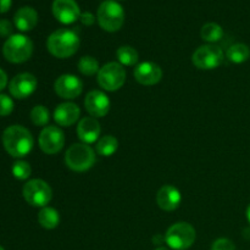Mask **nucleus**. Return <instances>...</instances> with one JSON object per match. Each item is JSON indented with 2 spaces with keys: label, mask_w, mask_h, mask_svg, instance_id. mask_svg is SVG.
I'll return each mask as SVG.
<instances>
[{
  "label": "nucleus",
  "mask_w": 250,
  "mask_h": 250,
  "mask_svg": "<svg viewBox=\"0 0 250 250\" xmlns=\"http://www.w3.org/2000/svg\"><path fill=\"white\" fill-rule=\"evenodd\" d=\"M33 137L31 132L20 125L7 127L2 133V146L14 158H23L33 148Z\"/></svg>",
  "instance_id": "f257e3e1"
},
{
  "label": "nucleus",
  "mask_w": 250,
  "mask_h": 250,
  "mask_svg": "<svg viewBox=\"0 0 250 250\" xmlns=\"http://www.w3.org/2000/svg\"><path fill=\"white\" fill-rule=\"evenodd\" d=\"M49 53L59 59H67L75 55L80 48V38L71 29H58L49 36L46 41Z\"/></svg>",
  "instance_id": "f03ea898"
},
{
  "label": "nucleus",
  "mask_w": 250,
  "mask_h": 250,
  "mask_svg": "<svg viewBox=\"0 0 250 250\" xmlns=\"http://www.w3.org/2000/svg\"><path fill=\"white\" fill-rule=\"evenodd\" d=\"M33 53V43L23 34H12L2 46V54L12 63H22L29 60Z\"/></svg>",
  "instance_id": "7ed1b4c3"
},
{
  "label": "nucleus",
  "mask_w": 250,
  "mask_h": 250,
  "mask_svg": "<svg viewBox=\"0 0 250 250\" xmlns=\"http://www.w3.org/2000/svg\"><path fill=\"white\" fill-rule=\"evenodd\" d=\"M65 163L72 171L84 172L94 165L95 153L88 144H72L65 154Z\"/></svg>",
  "instance_id": "20e7f679"
},
{
  "label": "nucleus",
  "mask_w": 250,
  "mask_h": 250,
  "mask_svg": "<svg viewBox=\"0 0 250 250\" xmlns=\"http://www.w3.org/2000/svg\"><path fill=\"white\" fill-rule=\"evenodd\" d=\"M98 22L106 32H116L125 22V11L119 2L114 0H105L98 9Z\"/></svg>",
  "instance_id": "39448f33"
},
{
  "label": "nucleus",
  "mask_w": 250,
  "mask_h": 250,
  "mask_svg": "<svg viewBox=\"0 0 250 250\" xmlns=\"http://www.w3.org/2000/svg\"><path fill=\"white\" fill-rule=\"evenodd\" d=\"M195 229L187 222H177L172 225L165 233V242L168 248L173 250H187L194 244Z\"/></svg>",
  "instance_id": "423d86ee"
},
{
  "label": "nucleus",
  "mask_w": 250,
  "mask_h": 250,
  "mask_svg": "<svg viewBox=\"0 0 250 250\" xmlns=\"http://www.w3.org/2000/svg\"><path fill=\"white\" fill-rule=\"evenodd\" d=\"M97 78L103 89L107 92H115L124 87L126 82V71L121 63L109 62L100 67Z\"/></svg>",
  "instance_id": "0eeeda50"
},
{
  "label": "nucleus",
  "mask_w": 250,
  "mask_h": 250,
  "mask_svg": "<svg viewBox=\"0 0 250 250\" xmlns=\"http://www.w3.org/2000/svg\"><path fill=\"white\" fill-rule=\"evenodd\" d=\"M22 194L29 205L36 208H45L53 198L50 186L43 180L28 181L23 186Z\"/></svg>",
  "instance_id": "6e6552de"
},
{
  "label": "nucleus",
  "mask_w": 250,
  "mask_h": 250,
  "mask_svg": "<svg viewBox=\"0 0 250 250\" xmlns=\"http://www.w3.org/2000/svg\"><path fill=\"white\" fill-rule=\"evenodd\" d=\"M192 61L195 67L200 70H214L224 61V51L221 48L212 44L202 45L194 51Z\"/></svg>",
  "instance_id": "1a4fd4ad"
},
{
  "label": "nucleus",
  "mask_w": 250,
  "mask_h": 250,
  "mask_svg": "<svg viewBox=\"0 0 250 250\" xmlns=\"http://www.w3.org/2000/svg\"><path fill=\"white\" fill-rule=\"evenodd\" d=\"M37 78L32 73L23 72L15 76L9 83V90L16 99H26L37 89Z\"/></svg>",
  "instance_id": "9d476101"
},
{
  "label": "nucleus",
  "mask_w": 250,
  "mask_h": 250,
  "mask_svg": "<svg viewBox=\"0 0 250 250\" xmlns=\"http://www.w3.org/2000/svg\"><path fill=\"white\" fill-rule=\"evenodd\" d=\"M65 144V136L59 127L48 126L41 132L39 146L45 154L53 155L59 153Z\"/></svg>",
  "instance_id": "9b49d317"
},
{
  "label": "nucleus",
  "mask_w": 250,
  "mask_h": 250,
  "mask_svg": "<svg viewBox=\"0 0 250 250\" xmlns=\"http://www.w3.org/2000/svg\"><path fill=\"white\" fill-rule=\"evenodd\" d=\"M54 90L62 99H76L83 92V82L75 75H62L54 83Z\"/></svg>",
  "instance_id": "f8f14e48"
},
{
  "label": "nucleus",
  "mask_w": 250,
  "mask_h": 250,
  "mask_svg": "<svg viewBox=\"0 0 250 250\" xmlns=\"http://www.w3.org/2000/svg\"><path fill=\"white\" fill-rule=\"evenodd\" d=\"M53 15L61 23L71 24L80 20L81 10L75 0H54Z\"/></svg>",
  "instance_id": "ddd939ff"
},
{
  "label": "nucleus",
  "mask_w": 250,
  "mask_h": 250,
  "mask_svg": "<svg viewBox=\"0 0 250 250\" xmlns=\"http://www.w3.org/2000/svg\"><path fill=\"white\" fill-rule=\"evenodd\" d=\"M84 107L92 117H104L110 110V99L100 90H92L85 97Z\"/></svg>",
  "instance_id": "4468645a"
},
{
  "label": "nucleus",
  "mask_w": 250,
  "mask_h": 250,
  "mask_svg": "<svg viewBox=\"0 0 250 250\" xmlns=\"http://www.w3.org/2000/svg\"><path fill=\"white\" fill-rule=\"evenodd\" d=\"M134 78L143 85H154L160 82L163 77V70L160 66L151 61H144L138 63L134 68Z\"/></svg>",
  "instance_id": "2eb2a0df"
},
{
  "label": "nucleus",
  "mask_w": 250,
  "mask_h": 250,
  "mask_svg": "<svg viewBox=\"0 0 250 250\" xmlns=\"http://www.w3.org/2000/svg\"><path fill=\"white\" fill-rule=\"evenodd\" d=\"M182 200L181 192L173 186H164L156 194V203L159 208L165 211H173L177 209Z\"/></svg>",
  "instance_id": "dca6fc26"
},
{
  "label": "nucleus",
  "mask_w": 250,
  "mask_h": 250,
  "mask_svg": "<svg viewBox=\"0 0 250 250\" xmlns=\"http://www.w3.org/2000/svg\"><path fill=\"white\" fill-rule=\"evenodd\" d=\"M100 124L95 117H84L77 126V136L84 144H92L98 142L100 136Z\"/></svg>",
  "instance_id": "f3484780"
},
{
  "label": "nucleus",
  "mask_w": 250,
  "mask_h": 250,
  "mask_svg": "<svg viewBox=\"0 0 250 250\" xmlns=\"http://www.w3.org/2000/svg\"><path fill=\"white\" fill-rule=\"evenodd\" d=\"M81 110L73 103H62L54 110V120L59 126H72L80 119Z\"/></svg>",
  "instance_id": "a211bd4d"
},
{
  "label": "nucleus",
  "mask_w": 250,
  "mask_h": 250,
  "mask_svg": "<svg viewBox=\"0 0 250 250\" xmlns=\"http://www.w3.org/2000/svg\"><path fill=\"white\" fill-rule=\"evenodd\" d=\"M14 23L16 28L21 32L32 31L38 23V14L29 6L21 7L14 16Z\"/></svg>",
  "instance_id": "6ab92c4d"
},
{
  "label": "nucleus",
  "mask_w": 250,
  "mask_h": 250,
  "mask_svg": "<svg viewBox=\"0 0 250 250\" xmlns=\"http://www.w3.org/2000/svg\"><path fill=\"white\" fill-rule=\"evenodd\" d=\"M38 222L43 229H54L60 224V215L54 208L45 207L39 211Z\"/></svg>",
  "instance_id": "aec40b11"
},
{
  "label": "nucleus",
  "mask_w": 250,
  "mask_h": 250,
  "mask_svg": "<svg viewBox=\"0 0 250 250\" xmlns=\"http://www.w3.org/2000/svg\"><path fill=\"white\" fill-rule=\"evenodd\" d=\"M227 59L233 63L246 62L250 58V49L248 45L243 43H237L229 46L227 50Z\"/></svg>",
  "instance_id": "412c9836"
},
{
  "label": "nucleus",
  "mask_w": 250,
  "mask_h": 250,
  "mask_svg": "<svg viewBox=\"0 0 250 250\" xmlns=\"http://www.w3.org/2000/svg\"><path fill=\"white\" fill-rule=\"evenodd\" d=\"M119 148V141L114 136H104L98 139L95 150L100 156H111Z\"/></svg>",
  "instance_id": "4be33fe9"
},
{
  "label": "nucleus",
  "mask_w": 250,
  "mask_h": 250,
  "mask_svg": "<svg viewBox=\"0 0 250 250\" xmlns=\"http://www.w3.org/2000/svg\"><path fill=\"white\" fill-rule=\"evenodd\" d=\"M116 58L122 66H134L138 62V51L129 45L120 46L116 51Z\"/></svg>",
  "instance_id": "5701e85b"
},
{
  "label": "nucleus",
  "mask_w": 250,
  "mask_h": 250,
  "mask_svg": "<svg viewBox=\"0 0 250 250\" xmlns=\"http://www.w3.org/2000/svg\"><path fill=\"white\" fill-rule=\"evenodd\" d=\"M200 36L205 42L215 43V42H219L224 37V29L220 24L215 23V22H209V23H205L202 27Z\"/></svg>",
  "instance_id": "b1692460"
},
{
  "label": "nucleus",
  "mask_w": 250,
  "mask_h": 250,
  "mask_svg": "<svg viewBox=\"0 0 250 250\" xmlns=\"http://www.w3.org/2000/svg\"><path fill=\"white\" fill-rule=\"evenodd\" d=\"M78 70L84 76H94L99 72V62L93 56H82L78 61Z\"/></svg>",
  "instance_id": "393cba45"
},
{
  "label": "nucleus",
  "mask_w": 250,
  "mask_h": 250,
  "mask_svg": "<svg viewBox=\"0 0 250 250\" xmlns=\"http://www.w3.org/2000/svg\"><path fill=\"white\" fill-rule=\"evenodd\" d=\"M31 120L36 126H45L50 120L49 110L43 105H36L31 111Z\"/></svg>",
  "instance_id": "a878e982"
},
{
  "label": "nucleus",
  "mask_w": 250,
  "mask_h": 250,
  "mask_svg": "<svg viewBox=\"0 0 250 250\" xmlns=\"http://www.w3.org/2000/svg\"><path fill=\"white\" fill-rule=\"evenodd\" d=\"M11 172L14 175L15 178L20 181H24L31 176L32 173V168L29 166V164L27 161L23 160H19L12 165L11 168Z\"/></svg>",
  "instance_id": "bb28decb"
},
{
  "label": "nucleus",
  "mask_w": 250,
  "mask_h": 250,
  "mask_svg": "<svg viewBox=\"0 0 250 250\" xmlns=\"http://www.w3.org/2000/svg\"><path fill=\"white\" fill-rule=\"evenodd\" d=\"M14 102L6 94H0V116H7L14 111Z\"/></svg>",
  "instance_id": "cd10ccee"
},
{
  "label": "nucleus",
  "mask_w": 250,
  "mask_h": 250,
  "mask_svg": "<svg viewBox=\"0 0 250 250\" xmlns=\"http://www.w3.org/2000/svg\"><path fill=\"white\" fill-rule=\"evenodd\" d=\"M211 250H236V246L229 239L219 238L212 243Z\"/></svg>",
  "instance_id": "c85d7f7f"
},
{
  "label": "nucleus",
  "mask_w": 250,
  "mask_h": 250,
  "mask_svg": "<svg viewBox=\"0 0 250 250\" xmlns=\"http://www.w3.org/2000/svg\"><path fill=\"white\" fill-rule=\"evenodd\" d=\"M14 27L9 20H0V37L2 38H10L12 36Z\"/></svg>",
  "instance_id": "c756f323"
},
{
  "label": "nucleus",
  "mask_w": 250,
  "mask_h": 250,
  "mask_svg": "<svg viewBox=\"0 0 250 250\" xmlns=\"http://www.w3.org/2000/svg\"><path fill=\"white\" fill-rule=\"evenodd\" d=\"M80 20L83 24H85V26H92V24L95 22V16L92 14V12L87 11L81 14Z\"/></svg>",
  "instance_id": "7c9ffc66"
},
{
  "label": "nucleus",
  "mask_w": 250,
  "mask_h": 250,
  "mask_svg": "<svg viewBox=\"0 0 250 250\" xmlns=\"http://www.w3.org/2000/svg\"><path fill=\"white\" fill-rule=\"evenodd\" d=\"M12 0H0V14H5L11 7Z\"/></svg>",
  "instance_id": "2f4dec72"
},
{
  "label": "nucleus",
  "mask_w": 250,
  "mask_h": 250,
  "mask_svg": "<svg viewBox=\"0 0 250 250\" xmlns=\"http://www.w3.org/2000/svg\"><path fill=\"white\" fill-rule=\"evenodd\" d=\"M7 84V76L6 73L4 72V70L0 68V90L4 89Z\"/></svg>",
  "instance_id": "473e14b6"
},
{
  "label": "nucleus",
  "mask_w": 250,
  "mask_h": 250,
  "mask_svg": "<svg viewBox=\"0 0 250 250\" xmlns=\"http://www.w3.org/2000/svg\"><path fill=\"white\" fill-rule=\"evenodd\" d=\"M247 219H248V222L250 224V205L248 207V209H247Z\"/></svg>",
  "instance_id": "72a5a7b5"
},
{
  "label": "nucleus",
  "mask_w": 250,
  "mask_h": 250,
  "mask_svg": "<svg viewBox=\"0 0 250 250\" xmlns=\"http://www.w3.org/2000/svg\"><path fill=\"white\" fill-rule=\"evenodd\" d=\"M155 250H170V249L166 248V247H159V248H156Z\"/></svg>",
  "instance_id": "f704fd0d"
},
{
  "label": "nucleus",
  "mask_w": 250,
  "mask_h": 250,
  "mask_svg": "<svg viewBox=\"0 0 250 250\" xmlns=\"http://www.w3.org/2000/svg\"><path fill=\"white\" fill-rule=\"evenodd\" d=\"M0 250H5L4 248H2V247H0Z\"/></svg>",
  "instance_id": "c9c22d12"
}]
</instances>
